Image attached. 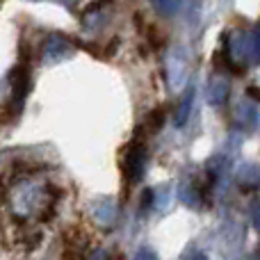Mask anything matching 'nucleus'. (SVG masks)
<instances>
[{
    "label": "nucleus",
    "mask_w": 260,
    "mask_h": 260,
    "mask_svg": "<svg viewBox=\"0 0 260 260\" xmlns=\"http://www.w3.org/2000/svg\"><path fill=\"white\" fill-rule=\"evenodd\" d=\"M144 169H146V146H144V142L133 139L126 146V151H123V162H121L123 180L128 185L139 183L144 176Z\"/></svg>",
    "instance_id": "1"
},
{
    "label": "nucleus",
    "mask_w": 260,
    "mask_h": 260,
    "mask_svg": "<svg viewBox=\"0 0 260 260\" xmlns=\"http://www.w3.org/2000/svg\"><path fill=\"white\" fill-rule=\"evenodd\" d=\"M9 82H12V101H9V103L14 105V112L18 114L21 108H23V103H25L27 94H30V82H32L30 59H27V55H25V62L21 59V62L12 69V73H9Z\"/></svg>",
    "instance_id": "2"
},
{
    "label": "nucleus",
    "mask_w": 260,
    "mask_h": 260,
    "mask_svg": "<svg viewBox=\"0 0 260 260\" xmlns=\"http://www.w3.org/2000/svg\"><path fill=\"white\" fill-rule=\"evenodd\" d=\"M73 55V44L62 35H48L44 41V59L48 64L62 62Z\"/></svg>",
    "instance_id": "3"
},
{
    "label": "nucleus",
    "mask_w": 260,
    "mask_h": 260,
    "mask_svg": "<svg viewBox=\"0 0 260 260\" xmlns=\"http://www.w3.org/2000/svg\"><path fill=\"white\" fill-rule=\"evenodd\" d=\"M208 99H210L212 105H224L226 99H229V80L226 78L212 80L210 89H208Z\"/></svg>",
    "instance_id": "4"
},
{
    "label": "nucleus",
    "mask_w": 260,
    "mask_h": 260,
    "mask_svg": "<svg viewBox=\"0 0 260 260\" xmlns=\"http://www.w3.org/2000/svg\"><path fill=\"white\" fill-rule=\"evenodd\" d=\"M192 103H194V87H189L187 91L183 94L180 99V105H178V112H176V126L183 128L189 119V112H192Z\"/></svg>",
    "instance_id": "5"
},
{
    "label": "nucleus",
    "mask_w": 260,
    "mask_h": 260,
    "mask_svg": "<svg viewBox=\"0 0 260 260\" xmlns=\"http://www.w3.org/2000/svg\"><path fill=\"white\" fill-rule=\"evenodd\" d=\"M151 3L162 16H171V14H176L180 9L183 0H151Z\"/></svg>",
    "instance_id": "6"
},
{
    "label": "nucleus",
    "mask_w": 260,
    "mask_h": 260,
    "mask_svg": "<svg viewBox=\"0 0 260 260\" xmlns=\"http://www.w3.org/2000/svg\"><path fill=\"white\" fill-rule=\"evenodd\" d=\"M183 260H208V258L203 256L201 251H185L183 253Z\"/></svg>",
    "instance_id": "7"
},
{
    "label": "nucleus",
    "mask_w": 260,
    "mask_h": 260,
    "mask_svg": "<svg viewBox=\"0 0 260 260\" xmlns=\"http://www.w3.org/2000/svg\"><path fill=\"white\" fill-rule=\"evenodd\" d=\"M137 260H155V256H153L151 251H146V249H144V251L139 253V258H137Z\"/></svg>",
    "instance_id": "8"
},
{
    "label": "nucleus",
    "mask_w": 260,
    "mask_h": 260,
    "mask_svg": "<svg viewBox=\"0 0 260 260\" xmlns=\"http://www.w3.org/2000/svg\"><path fill=\"white\" fill-rule=\"evenodd\" d=\"M112 260H123V256H117V258H112Z\"/></svg>",
    "instance_id": "9"
}]
</instances>
